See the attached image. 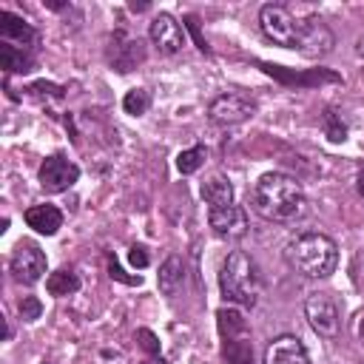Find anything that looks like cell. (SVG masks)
I'll list each match as a JSON object with an SVG mask.
<instances>
[{
	"instance_id": "obj_24",
	"label": "cell",
	"mask_w": 364,
	"mask_h": 364,
	"mask_svg": "<svg viewBox=\"0 0 364 364\" xmlns=\"http://www.w3.org/2000/svg\"><path fill=\"white\" fill-rule=\"evenodd\" d=\"M131 264H134V267H145V264H148L145 247H131Z\"/></svg>"
},
{
	"instance_id": "obj_7",
	"label": "cell",
	"mask_w": 364,
	"mask_h": 364,
	"mask_svg": "<svg viewBox=\"0 0 364 364\" xmlns=\"http://www.w3.org/2000/svg\"><path fill=\"white\" fill-rule=\"evenodd\" d=\"M37 176H40L43 191H48V193H63V191H68V188L80 179V168H77L68 156L51 154V156L43 159Z\"/></svg>"
},
{
	"instance_id": "obj_4",
	"label": "cell",
	"mask_w": 364,
	"mask_h": 364,
	"mask_svg": "<svg viewBox=\"0 0 364 364\" xmlns=\"http://www.w3.org/2000/svg\"><path fill=\"white\" fill-rule=\"evenodd\" d=\"M259 26L264 31L267 40H273L282 48H299V28L301 20H296L284 6L279 3H267L259 11Z\"/></svg>"
},
{
	"instance_id": "obj_8",
	"label": "cell",
	"mask_w": 364,
	"mask_h": 364,
	"mask_svg": "<svg viewBox=\"0 0 364 364\" xmlns=\"http://www.w3.org/2000/svg\"><path fill=\"white\" fill-rule=\"evenodd\" d=\"M9 267H11V273H14L17 282L34 284V282H40V279L46 276L48 259H46V253H43L34 242H20V245L14 247V253H11Z\"/></svg>"
},
{
	"instance_id": "obj_22",
	"label": "cell",
	"mask_w": 364,
	"mask_h": 364,
	"mask_svg": "<svg viewBox=\"0 0 364 364\" xmlns=\"http://www.w3.org/2000/svg\"><path fill=\"white\" fill-rule=\"evenodd\" d=\"M40 301L34 299V296H23V301H20V316L26 318V321H34V318H40Z\"/></svg>"
},
{
	"instance_id": "obj_9",
	"label": "cell",
	"mask_w": 364,
	"mask_h": 364,
	"mask_svg": "<svg viewBox=\"0 0 364 364\" xmlns=\"http://www.w3.org/2000/svg\"><path fill=\"white\" fill-rule=\"evenodd\" d=\"M208 222H210V230L225 239V242H236L247 233L250 228V219H247V210L236 202L225 205V208H210L208 210Z\"/></svg>"
},
{
	"instance_id": "obj_19",
	"label": "cell",
	"mask_w": 364,
	"mask_h": 364,
	"mask_svg": "<svg viewBox=\"0 0 364 364\" xmlns=\"http://www.w3.org/2000/svg\"><path fill=\"white\" fill-rule=\"evenodd\" d=\"M122 108H125V114L139 117V114H145V111L151 108V94H148L145 88H131V91L122 97Z\"/></svg>"
},
{
	"instance_id": "obj_13",
	"label": "cell",
	"mask_w": 364,
	"mask_h": 364,
	"mask_svg": "<svg viewBox=\"0 0 364 364\" xmlns=\"http://www.w3.org/2000/svg\"><path fill=\"white\" fill-rule=\"evenodd\" d=\"M26 225L43 236H54L63 228V210L57 205H34L26 210Z\"/></svg>"
},
{
	"instance_id": "obj_12",
	"label": "cell",
	"mask_w": 364,
	"mask_h": 364,
	"mask_svg": "<svg viewBox=\"0 0 364 364\" xmlns=\"http://www.w3.org/2000/svg\"><path fill=\"white\" fill-rule=\"evenodd\" d=\"M264 364H310L307 347L296 336H279L264 350Z\"/></svg>"
},
{
	"instance_id": "obj_5",
	"label": "cell",
	"mask_w": 364,
	"mask_h": 364,
	"mask_svg": "<svg viewBox=\"0 0 364 364\" xmlns=\"http://www.w3.org/2000/svg\"><path fill=\"white\" fill-rule=\"evenodd\" d=\"M256 114V102L245 94H219L216 100H210L208 105V117L213 125H222V128H230V125H239L245 119H250Z\"/></svg>"
},
{
	"instance_id": "obj_14",
	"label": "cell",
	"mask_w": 364,
	"mask_h": 364,
	"mask_svg": "<svg viewBox=\"0 0 364 364\" xmlns=\"http://www.w3.org/2000/svg\"><path fill=\"white\" fill-rule=\"evenodd\" d=\"M0 20H3L0 23L3 43H11V46H20V48H31V43H37V31L23 17H14L11 11H3Z\"/></svg>"
},
{
	"instance_id": "obj_3",
	"label": "cell",
	"mask_w": 364,
	"mask_h": 364,
	"mask_svg": "<svg viewBox=\"0 0 364 364\" xmlns=\"http://www.w3.org/2000/svg\"><path fill=\"white\" fill-rule=\"evenodd\" d=\"M219 290H222L225 301L239 304V307H253L262 293V273H259L256 262L242 250L228 253V259L222 262V270H219Z\"/></svg>"
},
{
	"instance_id": "obj_18",
	"label": "cell",
	"mask_w": 364,
	"mask_h": 364,
	"mask_svg": "<svg viewBox=\"0 0 364 364\" xmlns=\"http://www.w3.org/2000/svg\"><path fill=\"white\" fill-rule=\"evenodd\" d=\"M0 60H3V68H6V71H28V68H31V54H28V48L11 46V43H3V46H0Z\"/></svg>"
},
{
	"instance_id": "obj_16",
	"label": "cell",
	"mask_w": 364,
	"mask_h": 364,
	"mask_svg": "<svg viewBox=\"0 0 364 364\" xmlns=\"http://www.w3.org/2000/svg\"><path fill=\"white\" fill-rule=\"evenodd\" d=\"M156 282H159V290H162L165 296H173V293L182 287V282H185V264H182V259H179V256H168V259L159 264Z\"/></svg>"
},
{
	"instance_id": "obj_10",
	"label": "cell",
	"mask_w": 364,
	"mask_h": 364,
	"mask_svg": "<svg viewBox=\"0 0 364 364\" xmlns=\"http://www.w3.org/2000/svg\"><path fill=\"white\" fill-rule=\"evenodd\" d=\"M336 37L327 28V23L321 17H304L301 28H299V51L307 57H321L333 48Z\"/></svg>"
},
{
	"instance_id": "obj_11",
	"label": "cell",
	"mask_w": 364,
	"mask_h": 364,
	"mask_svg": "<svg viewBox=\"0 0 364 364\" xmlns=\"http://www.w3.org/2000/svg\"><path fill=\"white\" fill-rule=\"evenodd\" d=\"M148 37H151V43H154V48H156L159 54H176V51L185 46V31H182V26L176 23V17H171V14H165V11L151 20Z\"/></svg>"
},
{
	"instance_id": "obj_25",
	"label": "cell",
	"mask_w": 364,
	"mask_h": 364,
	"mask_svg": "<svg viewBox=\"0 0 364 364\" xmlns=\"http://www.w3.org/2000/svg\"><path fill=\"white\" fill-rule=\"evenodd\" d=\"M358 191H361V199H364V168H361V173H358Z\"/></svg>"
},
{
	"instance_id": "obj_20",
	"label": "cell",
	"mask_w": 364,
	"mask_h": 364,
	"mask_svg": "<svg viewBox=\"0 0 364 364\" xmlns=\"http://www.w3.org/2000/svg\"><path fill=\"white\" fill-rule=\"evenodd\" d=\"M202 162H205V148H202V145H193V148H188V151H182V154L176 156L179 173H193V171L202 168Z\"/></svg>"
},
{
	"instance_id": "obj_23",
	"label": "cell",
	"mask_w": 364,
	"mask_h": 364,
	"mask_svg": "<svg viewBox=\"0 0 364 364\" xmlns=\"http://www.w3.org/2000/svg\"><path fill=\"white\" fill-rule=\"evenodd\" d=\"M136 338H142V347H145L148 353H154V355L159 353V341L154 338V333H151V330H136Z\"/></svg>"
},
{
	"instance_id": "obj_27",
	"label": "cell",
	"mask_w": 364,
	"mask_h": 364,
	"mask_svg": "<svg viewBox=\"0 0 364 364\" xmlns=\"http://www.w3.org/2000/svg\"><path fill=\"white\" fill-rule=\"evenodd\" d=\"M142 364H165L162 358H148V361H142Z\"/></svg>"
},
{
	"instance_id": "obj_17",
	"label": "cell",
	"mask_w": 364,
	"mask_h": 364,
	"mask_svg": "<svg viewBox=\"0 0 364 364\" xmlns=\"http://www.w3.org/2000/svg\"><path fill=\"white\" fill-rule=\"evenodd\" d=\"M46 290L51 296H71L80 290V276L74 270H54L46 279Z\"/></svg>"
},
{
	"instance_id": "obj_26",
	"label": "cell",
	"mask_w": 364,
	"mask_h": 364,
	"mask_svg": "<svg viewBox=\"0 0 364 364\" xmlns=\"http://www.w3.org/2000/svg\"><path fill=\"white\" fill-rule=\"evenodd\" d=\"M358 338H361V344H364V318H361V324H358Z\"/></svg>"
},
{
	"instance_id": "obj_15",
	"label": "cell",
	"mask_w": 364,
	"mask_h": 364,
	"mask_svg": "<svg viewBox=\"0 0 364 364\" xmlns=\"http://www.w3.org/2000/svg\"><path fill=\"white\" fill-rule=\"evenodd\" d=\"M199 193H202V199L208 202V210L210 208H225V205H230L233 202V185H230V179H225V176H210V179H205L202 182V188H199Z\"/></svg>"
},
{
	"instance_id": "obj_2",
	"label": "cell",
	"mask_w": 364,
	"mask_h": 364,
	"mask_svg": "<svg viewBox=\"0 0 364 364\" xmlns=\"http://www.w3.org/2000/svg\"><path fill=\"white\" fill-rule=\"evenodd\" d=\"M284 259L304 279H327L338 264V245L324 233L307 230L287 242Z\"/></svg>"
},
{
	"instance_id": "obj_6",
	"label": "cell",
	"mask_w": 364,
	"mask_h": 364,
	"mask_svg": "<svg viewBox=\"0 0 364 364\" xmlns=\"http://www.w3.org/2000/svg\"><path fill=\"white\" fill-rule=\"evenodd\" d=\"M304 316H307L310 327H313L318 336H324V338H336V336H338L341 316H338L336 301H333L327 293H310L307 301H304Z\"/></svg>"
},
{
	"instance_id": "obj_21",
	"label": "cell",
	"mask_w": 364,
	"mask_h": 364,
	"mask_svg": "<svg viewBox=\"0 0 364 364\" xmlns=\"http://www.w3.org/2000/svg\"><path fill=\"white\" fill-rule=\"evenodd\" d=\"M321 122H324V134L330 136V142H344V139H347V125L338 119V114H336L333 108L324 111Z\"/></svg>"
},
{
	"instance_id": "obj_1",
	"label": "cell",
	"mask_w": 364,
	"mask_h": 364,
	"mask_svg": "<svg viewBox=\"0 0 364 364\" xmlns=\"http://www.w3.org/2000/svg\"><path fill=\"white\" fill-rule=\"evenodd\" d=\"M250 205L262 219L279 222V225L296 222L307 210V199H304L299 179L279 173V171L259 176V182L250 191Z\"/></svg>"
}]
</instances>
